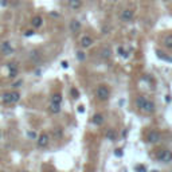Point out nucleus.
<instances>
[{
	"mask_svg": "<svg viewBox=\"0 0 172 172\" xmlns=\"http://www.w3.org/2000/svg\"><path fill=\"white\" fill-rule=\"evenodd\" d=\"M96 96H97V98L101 99V101H106L110 97V91L106 86H98L96 90Z\"/></svg>",
	"mask_w": 172,
	"mask_h": 172,
	"instance_id": "obj_1",
	"label": "nucleus"
},
{
	"mask_svg": "<svg viewBox=\"0 0 172 172\" xmlns=\"http://www.w3.org/2000/svg\"><path fill=\"white\" fill-rule=\"evenodd\" d=\"M156 159L160 161H164V163H169V161H172V152L168 149H161L156 155Z\"/></svg>",
	"mask_w": 172,
	"mask_h": 172,
	"instance_id": "obj_2",
	"label": "nucleus"
},
{
	"mask_svg": "<svg viewBox=\"0 0 172 172\" xmlns=\"http://www.w3.org/2000/svg\"><path fill=\"white\" fill-rule=\"evenodd\" d=\"M133 16H134L133 10H130V8H126V10H124L122 12H121L120 19L122 22H130L132 19H133Z\"/></svg>",
	"mask_w": 172,
	"mask_h": 172,
	"instance_id": "obj_3",
	"label": "nucleus"
},
{
	"mask_svg": "<svg viewBox=\"0 0 172 172\" xmlns=\"http://www.w3.org/2000/svg\"><path fill=\"white\" fill-rule=\"evenodd\" d=\"M81 22L79 20H77V19H73L71 22H70V24H69V28H70V31L73 32V34H78V32L81 31Z\"/></svg>",
	"mask_w": 172,
	"mask_h": 172,
	"instance_id": "obj_4",
	"label": "nucleus"
},
{
	"mask_svg": "<svg viewBox=\"0 0 172 172\" xmlns=\"http://www.w3.org/2000/svg\"><path fill=\"white\" fill-rule=\"evenodd\" d=\"M148 141L149 142H153V144H155V142H159L161 140V136H160V133H159V132H156V130H152V132H149V134H148Z\"/></svg>",
	"mask_w": 172,
	"mask_h": 172,
	"instance_id": "obj_5",
	"label": "nucleus"
},
{
	"mask_svg": "<svg viewBox=\"0 0 172 172\" xmlns=\"http://www.w3.org/2000/svg\"><path fill=\"white\" fill-rule=\"evenodd\" d=\"M47 144H48V134L42 133L39 137H38V147L44 148V147H47Z\"/></svg>",
	"mask_w": 172,
	"mask_h": 172,
	"instance_id": "obj_6",
	"label": "nucleus"
},
{
	"mask_svg": "<svg viewBox=\"0 0 172 172\" xmlns=\"http://www.w3.org/2000/svg\"><path fill=\"white\" fill-rule=\"evenodd\" d=\"M0 50H1V53H3V54H5V55H10V54H12V53H13V48L11 47L10 42H4V43H1V47H0Z\"/></svg>",
	"mask_w": 172,
	"mask_h": 172,
	"instance_id": "obj_7",
	"label": "nucleus"
},
{
	"mask_svg": "<svg viewBox=\"0 0 172 172\" xmlns=\"http://www.w3.org/2000/svg\"><path fill=\"white\" fill-rule=\"evenodd\" d=\"M91 43H93V39H91L89 35H83L82 38H81V46H82L83 48H87L91 46Z\"/></svg>",
	"mask_w": 172,
	"mask_h": 172,
	"instance_id": "obj_8",
	"label": "nucleus"
},
{
	"mask_svg": "<svg viewBox=\"0 0 172 172\" xmlns=\"http://www.w3.org/2000/svg\"><path fill=\"white\" fill-rule=\"evenodd\" d=\"M67 4H69V7L71 8V10H74V11L79 10V8L82 7V1H81V0H69Z\"/></svg>",
	"mask_w": 172,
	"mask_h": 172,
	"instance_id": "obj_9",
	"label": "nucleus"
},
{
	"mask_svg": "<svg viewBox=\"0 0 172 172\" xmlns=\"http://www.w3.org/2000/svg\"><path fill=\"white\" fill-rule=\"evenodd\" d=\"M147 101H148V98H145V97H142V96L137 97L136 98V106L139 108L140 110H142L144 106H145V104H147Z\"/></svg>",
	"mask_w": 172,
	"mask_h": 172,
	"instance_id": "obj_10",
	"label": "nucleus"
},
{
	"mask_svg": "<svg viewBox=\"0 0 172 172\" xmlns=\"http://www.w3.org/2000/svg\"><path fill=\"white\" fill-rule=\"evenodd\" d=\"M91 122L96 124V125H102L104 124V116L99 114V113H96L93 116V118H91Z\"/></svg>",
	"mask_w": 172,
	"mask_h": 172,
	"instance_id": "obj_11",
	"label": "nucleus"
},
{
	"mask_svg": "<svg viewBox=\"0 0 172 172\" xmlns=\"http://www.w3.org/2000/svg\"><path fill=\"white\" fill-rule=\"evenodd\" d=\"M48 110H50L51 113H54V114H56V113L61 112V104L50 102V105H48Z\"/></svg>",
	"mask_w": 172,
	"mask_h": 172,
	"instance_id": "obj_12",
	"label": "nucleus"
},
{
	"mask_svg": "<svg viewBox=\"0 0 172 172\" xmlns=\"http://www.w3.org/2000/svg\"><path fill=\"white\" fill-rule=\"evenodd\" d=\"M31 24L35 27V28H39V27L43 24L42 16H34V18H32V20H31Z\"/></svg>",
	"mask_w": 172,
	"mask_h": 172,
	"instance_id": "obj_13",
	"label": "nucleus"
},
{
	"mask_svg": "<svg viewBox=\"0 0 172 172\" xmlns=\"http://www.w3.org/2000/svg\"><path fill=\"white\" fill-rule=\"evenodd\" d=\"M144 110L145 113H152L153 110H155V104H153L152 101H149V99H148L147 101V104H145V106H144Z\"/></svg>",
	"mask_w": 172,
	"mask_h": 172,
	"instance_id": "obj_14",
	"label": "nucleus"
},
{
	"mask_svg": "<svg viewBox=\"0 0 172 172\" xmlns=\"http://www.w3.org/2000/svg\"><path fill=\"white\" fill-rule=\"evenodd\" d=\"M110 55H112V50L109 47H104L101 50V58L102 59H109Z\"/></svg>",
	"mask_w": 172,
	"mask_h": 172,
	"instance_id": "obj_15",
	"label": "nucleus"
},
{
	"mask_svg": "<svg viewBox=\"0 0 172 172\" xmlns=\"http://www.w3.org/2000/svg\"><path fill=\"white\" fill-rule=\"evenodd\" d=\"M8 69H10V77L13 78L16 77V74H18V67H16L15 63H8Z\"/></svg>",
	"mask_w": 172,
	"mask_h": 172,
	"instance_id": "obj_16",
	"label": "nucleus"
},
{
	"mask_svg": "<svg viewBox=\"0 0 172 172\" xmlns=\"http://www.w3.org/2000/svg\"><path fill=\"white\" fill-rule=\"evenodd\" d=\"M3 102L4 104H12V91H7L3 94Z\"/></svg>",
	"mask_w": 172,
	"mask_h": 172,
	"instance_id": "obj_17",
	"label": "nucleus"
},
{
	"mask_svg": "<svg viewBox=\"0 0 172 172\" xmlns=\"http://www.w3.org/2000/svg\"><path fill=\"white\" fill-rule=\"evenodd\" d=\"M106 139L110 140V141H114V140L117 139V133H116V130H113V129H109V130L106 132Z\"/></svg>",
	"mask_w": 172,
	"mask_h": 172,
	"instance_id": "obj_18",
	"label": "nucleus"
},
{
	"mask_svg": "<svg viewBox=\"0 0 172 172\" xmlns=\"http://www.w3.org/2000/svg\"><path fill=\"white\" fill-rule=\"evenodd\" d=\"M163 44L167 48H172V35H167L163 40Z\"/></svg>",
	"mask_w": 172,
	"mask_h": 172,
	"instance_id": "obj_19",
	"label": "nucleus"
},
{
	"mask_svg": "<svg viewBox=\"0 0 172 172\" xmlns=\"http://www.w3.org/2000/svg\"><path fill=\"white\" fill-rule=\"evenodd\" d=\"M51 102L61 104V102H62V94L61 93H54L53 96H51Z\"/></svg>",
	"mask_w": 172,
	"mask_h": 172,
	"instance_id": "obj_20",
	"label": "nucleus"
},
{
	"mask_svg": "<svg viewBox=\"0 0 172 172\" xmlns=\"http://www.w3.org/2000/svg\"><path fill=\"white\" fill-rule=\"evenodd\" d=\"M30 58H31L32 61L38 62V59L40 58V55H39V51H38V50H32L31 53H30Z\"/></svg>",
	"mask_w": 172,
	"mask_h": 172,
	"instance_id": "obj_21",
	"label": "nucleus"
},
{
	"mask_svg": "<svg viewBox=\"0 0 172 172\" xmlns=\"http://www.w3.org/2000/svg\"><path fill=\"white\" fill-rule=\"evenodd\" d=\"M157 56L160 59H163V61H168V62H172V58H169V56H165V55H163V53L161 51H157Z\"/></svg>",
	"mask_w": 172,
	"mask_h": 172,
	"instance_id": "obj_22",
	"label": "nucleus"
},
{
	"mask_svg": "<svg viewBox=\"0 0 172 172\" xmlns=\"http://www.w3.org/2000/svg\"><path fill=\"white\" fill-rule=\"evenodd\" d=\"M19 98H20V94H19L18 91H12V104L18 102V101H19Z\"/></svg>",
	"mask_w": 172,
	"mask_h": 172,
	"instance_id": "obj_23",
	"label": "nucleus"
},
{
	"mask_svg": "<svg viewBox=\"0 0 172 172\" xmlns=\"http://www.w3.org/2000/svg\"><path fill=\"white\" fill-rule=\"evenodd\" d=\"M77 59L78 61H85V53H82V51H77Z\"/></svg>",
	"mask_w": 172,
	"mask_h": 172,
	"instance_id": "obj_24",
	"label": "nucleus"
},
{
	"mask_svg": "<svg viewBox=\"0 0 172 172\" xmlns=\"http://www.w3.org/2000/svg\"><path fill=\"white\" fill-rule=\"evenodd\" d=\"M70 93H71L73 98H75V99H77L78 97H79V93H78V91H77V89H74V87H73L71 90H70Z\"/></svg>",
	"mask_w": 172,
	"mask_h": 172,
	"instance_id": "obj_25",
	"label": "nucleus"
},
{
	"mask_svg": "<svg viewBox=\"0 0 172 172\" xmlns=\"http://www.w3.org/2000/svg\"><path fill=\"white\" fill-rule=\"evenodd\" d=\"M134 168H136L137 172H147V168H145L144 165H136Z\"/></svg>",
	"mask_w": 172,
	"mask_h": 172,
	"instance_id": "obj_26",
	"label": "nucleus"
},
{
	"mask_svg": "<svg viewBox=\"0 0 172 172\" xmlns=\"http://www.w3.org/2000/svg\"><path fill=\"white\" fill-rule=\"evenodd\" d=\"M117 53L120 54L121 56H126V51L124 50V47H118V50H117Z\"/></svg>",
	"mask_w": 172,
	"mask_h": 172,
	"instance_id": "obj_27",
	"label": "nucleus"
},
{
	"mask_svg": "<svg viewBox=\"0 0 172 172\" xmlns=\"http://www.w3.org/2000/svg\"><path fill=\"white\" fill-rule=\"evenodd\" d=\"M114 155L117 156V157H121V156H122V149H120V148H118V149H116L114 150Z\"/></svg>",
	"mask_w": 172,
	"mask_h": 172,
	"instance_id": "obj_28",
	"label": "nucleus"
},
{
	"mask_svg": "<svg viewBox=\"0 0 172 172\" xmlns=\"http://www.w3.org/2000/svg\"><path fill=\"white\" fill-rule=\"evenodd\" d=\"M34 34V31H31V30H28V31L24 32V36H31V35Z\"/></svg>",
	"mask_w": 172,
	"mask_h": 172,
	"instance_id": "obj_29",
	"label": "nucleus"
},
{
	"mask_svg": "<svg viewBox=\"0 0 172 172\" xmlns=\"http://www.w3.org/2000/svg\"><path fill=\"white\" fill-rule=\"evenodd\" d=\"M78 113H83V112H85V108H83L82 106V105H79V106H78Z\"/></svg>",
	"mask_w": 172,
	"mask_h": 172,
	"instance_id": "obj_30",
	"label": "nucleus"
},
{
	"mask_svg": "<svg viewBox=\"0 0 172 172\" xmlns=\"http://www.w3.org/2000/svg\"><path fill=\"white\" fill-rule=\"evenodd\" d=\"M62 67H63V69H67V66H69V63H67V62L66 61H62Z\"/></svg>",
	"mask_w": 172,
	"mask_h": 172,
	"instance_id": "obj_31",
	"label": "nucleus"
},
{
	"mask_svg": "<svg viewBox=\"0 0 172 172\" xmlns=\"http://www.w3.org/2000/svg\"><path fill=\"white\" fill-rule=\"evenodd\" d=\"M22 85V81H18V82H15V83H13V87H18V86H20Z\"/></svg>",
	"mask_w": 172,
	"mask_h": 172,
	"instance_id": "obj_32",
	"label": "nucleus"
},
{
	"mask_svg": "<svg viewBox=\"0 0 172 172\" xmlns=\"http://www.w3.org/2000/svg\"><path fill=\"white\" fill-rule=\"evenodd\" d=\"M55 136H56V137H58V136H59V137H61V136H62V132H61V130H59V132H58V130H56V132H55Z\"/></svg>",
	"mask_w": 172,
	"mask_h": 172,
	"instance_id": "obj_33",
	"label": "nucleus"
},
{
	"mask_svg": "<svg viewBox=\"0 0 172 172\" xmlns=\"http://www.w3.org/2000/svg\"><path fill=\"white\" fill-rule=\"evenodd\" d=\"M28 136H30V137H35V134L32 133V132H30V133H28Z\"/></svg>",
	"mask_w": 172,
	"mask_h": 172,
	"instance_id": "obj_34",
	"label": "nucleus"
},
{
	"mask_svg": "<svg viewBox=\"0 0 172 172\" xmlns=\"http://www.w3.org/2000/svg\"><path fill=\"white\" fill-rule=\"evenodd\" d=\"M90 1H96V0H90Z\"/></svg>",
	"mask_w": 172,
	"mask_h": 172,
	"instance_id": "obj_35",
	"label": "nucleus"
},
{
	"mask_svg": "<svg viewBox=\"0 0 172 172\" xmlns=\"http://www.w3.org/2000/svg\"><path fill=\"white\" fill-rule=\"evenodd\" d=\"M163 1H168V0H163Z\"/></svg>",
	"mask_w": 172,
	"mask_h": 172,
	"instance_id": "obj_36",
	"label": "nucleus"
},
{
	"mask_svg": "<svg viewBox=\"0 0 172 172\" xmlns=\"http://www.w3.org/2000/svg\"><path fill=\"white\" fill-rule=\"evenodd\" d=\"M152 172H157V171H152Z\"/></svg>",
	"mask_w": 172,
	"mask_h": 172,
	"instance_id": "obj_37",
	"label": "nucleus"
},
{
	"mask_svg": "<svg viewBox=\"0 0 172 172\" xmlns=\"http://www.w3.org/2000/svg\"><path fill=\"white\" fill-rule=\"evenodd\" d=\"M23 172H28V171H23Z\"/></svg>",
	"mask_w": 172,
	"mask_h": 172,
	"instance_id": "obj_38",
	"label": "nucleus"
}]
</instances>
